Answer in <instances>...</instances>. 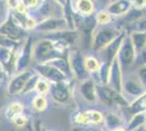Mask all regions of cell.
I'll return each instance as SVG.
<instances>
[{
	"label": "cell",
	"mask_w": 146,
	"mask_h": 131,
	"mask_svg": "<svg viewBox=\"0 0 146 131\" xmlns=\"http://www.w3.org/2000/svg\"><path fill=\"white\" fill-rule=\"evenodd\" d=\"M132 3V8H137V9H142V8H146V0H130Z\"/></svg>",
	"instance_id": "obj_39"
},
{
	"label": "cell",
	"mask_w": 146,
	"mask_h": 131,
	"mask_svg": "<svg viewBox=\"0 0 146 131\" xmlns=\"http://www.w3.org/2000/svg\"><path fill=\"white\" fill-rule=\"evenodd\" d=\"M143 131H146V129H145V127H144V130H143Z\"/></svg>",
	"instance_id": "obj_48"
},
{
	"label": "cell",
	"mask_w": 146,
	"mask_h": 131,
	"mask_svg": "<svg viewBox=\"0 0 146 131\" xmlns=\"http://www.w3.org/2000/svg\"><path fill=\"white\" fill-rule=\"evenodd\" d=\"M72 124L76 127L85 128L91 126L90 121V109H80L72 116Z\"/></svg>",
	"instance_id": "obj_22"
},
{
	"label": "cell",
	"mask_w": 146,
	"mask_h": 131,
	"mask_svg": "<svg viewBox=\"0 0 146 131\" xmlns=\"http://www.w3.org/2000/svg\"><path fill=\"white\" fill-rule=\"evenodd\" d=\"M79 93L82 98L88 104H96L98 102L97 98V82L91 76L87 80L80 82Z\"/></svg>",
	"instance_id": "obj_12"
},
{
	"label": "cell",
	"mask_w": 146,
	"mask_h": 131,
	"mask_svg": "<svg viewBox=\"0 0 146 131\" xmlns=\"http://www.w3.org/2000/svg\"><path fill=\"white\" fill-rule=\"evenodd\" d=\"M0 34L11 38L13 41H17V42H23L29 36L27 32L23 30L14 21L12 17V11L10 13V15L8 17V19L0 25Z\"/></svg>",
	"instance_id": "obj_7"
},
{
	"label": "cell",
	"mask_w": 146,
	"mask_h": 131,
	"mask_svg": "<svg viewBox=\"0 0 146 131\" xmlns=\"http://www.w3.org/2000/svg\"><path fill=\"white\" fill-rule=\"evenodd\" d=\"M83 131H106L105 129L100 128V126H88V127H85Z\"/></svg>",
	"instance_id": "obj_42"
},
{
	"label": "cell",
	"mask_w": 146,
	"mask_h": 131,
	"mask_svg": "<svg viewBox=\"0 0 146 131\" xmlns=\"http://www.w3.org/2000/svg\"><path fill=\"white\" fill-rule=\"evenodd\" d=\"M44 38H49V39H55V41H62L67 43L71 47H75L78 44L82 41L81 33L76 30H62V31H57L54 33H49L43 35Z\"/></svg>",
	"instance_id": "obj_11"
},
{
	"label": "cell",
	"mask_w": 146,
	"mask_h": 131,
	"mask_svg": "<svg viewBox=\"0 0 146 131\" xmlns=\"http://www.w3.org/2000/svg\"><path fill=\"white\" fill-rule=\"evenodd\" d=\"M116 94V91H113L108 85H102V84L97 83V98L103 105L108 107L116 106V104H115Z\"/></svg>",
	"instance_id": "obj_18"
},
{
	"label": "cell",
	"mask_w": 146,
	"mask_h": 131,
	"mask_svg": "<svg viewBox=\"0 0 146 131\" xmlns=\"http://www.w3.org/2000/svg\"><path fill=\"white\" fill-rule=\"evenodd\" d=\"M136 57L137 56H136L135 49H134L133 45H132L131 38L129 35H127L123 43H122L121 47H120L118 56H117L122 68V71H127L130 68H132V66L135 65Z\"/></svg>",
	"instance_id": "obj_6"
},
{
	"label": "cell",
	"mask_w": 146,
	"mask_h": 131,
	"mask_svg": "<svg viewBox=\"0 0 146 131\" xmlns=\"http://www.w3.org/2000/svg\"><path fill=\"white\" fill-rule=\"evenodd\" d=\"M50 97L59 104H68L72 98L71 82H54L50 86Z\"/></svg>",
	"instance_id": "obj_10"
},
{
	"label": "cell",
	"mask_w": 146,
	"mask_h": 131,
	"mask_svg": "<svg viewBox=\"0 0 146 131\" xmlns=\"http://www.w3.org/2000/svg\"><path fill=\"white\" fill-rule=\"evenodd\" d=\"M25 112V105L21 100H12L8 103L5 107V117L7 120L11 121L15 116L24 114Z\"/></svg>",
	"instance_id": "obj_20"
},
{
	"label": "cell",
	"mask_w": 146,
	"mask_h": 131,
	"mask_svg": "<svg viewBox=\"0 0 146 131\" xmlns=\"http://www.w3.org/2000/svg\"><path fill=\"white\" fill-rule=\"evenodd\" d=\"M22 5L30 11V10H37L40 5V0H20Z\"/></svg>",
	"instance_id": "obj_33"
},
{
	"label": "cell",
	"mask_w": 146,
	"mask_h": 131,
	"mask_svg": "<svg viewBox=\"0 0 146 131\" xmlns=\"http://www.w3.org/2000/svg\"><path fill=\"white\" fill-rule=\"evenodd\" d=\"M100 63L102 61L94 55H86L85 56V68L91 75L93 73L97 74L99 68H100Z\"/></svg>",
	"instance_id": "obj_26"
},
{
	"label": "cell",
	"mask_w": 146,
	"mask_h": 131,
	"mask_svg": "<svg viewBox=\"0 0 146 131\" xmlns=\"http://www.w3.org/2000/svg\"><path fill=\"white\" fill-rule=\"evenodd\" d=\"M110 66H111V63H110L102 61V63H100V68H99V71L97 72L98 84H102V85H108V82H109Z\"/></svg>",
	"instance_id": "obj_25"
},
{
	"label": "cell",
	"mask_w": 146,
	"mask_h": 131,
	"mask_svg": "<svg viewBox=\"0 0 146 131\" xmlns=\"http://www.w3.org/2000/svg\"><path fill=\"white\" fill-rule=\"evenodd\" d=\"M67 21L63 17H60V18L59 17H48V18L40 20L34 31L45 35V34L62 31V30H67Z\"/></svg>",
	"instance_id": "obj_9"
},
{
	"label": "cell",
	"mask_w": 146,
	"mask_h": 131,
	"mask_svg": "<svg viewBox=\"0 0 146 131\" xmlns=\"http://www.w3.org/2000/svg\"><path fill=\"white\" fill-rule=\"evenodd\" d=\"M122 32L117 26L106 25V26H97L92 36L91 48L94 53L99 54L104 48H106L115 38H117Z\"/></svg>",
	"instance_id": "obj_2"
},
{
	"label": "cell",
	"mask_w": 146,
	"mask_h": 131,
	"mask_svg": "<svg viewBox=\"0 0 146 131\" xmlns=\"http://www.w3.org/2000/svg\"><path fill=\"white\" fill-rule=\"evenodd\" d=\"M108 86L111 87L113 91L118 93H122V86H123V71L120 66L118 58H115L110 66L109 73V82Z\"/></svg>",
	"instance_id": "obj_14"
},
{
	"label": "cell",
	"mask_w": 146,
	"mask_h": 131,
	"mask_svg": "<svg viewBox=\"0 0 146 131\" xmlns=\"http://www.w3.org/2000/svg\"><path fill=\"white\" fill-rule=\"evenodd\" d=\"M146 122V112H140L132 115L131 119L128 121L127 124V129L128 131H135L140 128L145 127Z\"/></svg>",
	"instance_id": "obj_23"
},
{
	"label": "cell",
	"mask_w": 146,
	"mask_h": 131,
	"mask_svg": "<svg viewBox=\"0 0 146 131\" xmlns=\"http://www.w3.org/2000/svg\"><path fill=\"white\" fill-rule=\"evenodd\" d=\"M10 13H11V11L8 9V7L6 5V1L0 0V25L8 19Z\"/></svg>",
	"instance_id": "obj_31"
},
{
	"label": "cell",
	"mask_w": 146,
	"mask_h": 131,
	"mask_svg": "<svg viewBox=\"0 0 146 131\" xmlns=\"http://www.w3.org/2000/svg\"><path fill=\"white\" fill-rule=\"evenodd\" d=\"M50 86H51V82H49L48 80L39 76L34 92L36 94H39V95H45L46 96L50 92Z\"/></svg>",
	"instance_id": "obj_28"
},
{
	"label": "cell",
	"mask_w": 146,
	"mask_h": 131,
	"mask_svg": "<svg viewBox=\"0 0 146 131\" xmlns=\"http://www.w3.org/2000/svg\"><path fill=\"white\" fill-rule=\"evenodd\" d=\"M0 70H2V68H1V65H0Z\"/></svg>",
	"instance_id": "obj_47"
},
{
	"label": "cell",
	"mask_w": 146,
	"mask_h": 131,
	"mask_svg": "<svg viewBox=\"0 0 146 131\" xmlns=\"http://www.w3.org/2000/svg\"><path fill=\"white\" fill-rule=\"evenodd\" d=\"M135 63H136L139 67L145 66L146 65V44H145V46H144V48H143V50H142V53H141L140 55L137 56V58H136Z\"/></svg>",
	"instance_id": "obj_37"
},
{
	"label": "cell",
	"mask_w": 146,
	"mask_h": 131,
	"mask_svg": "<svg viewBox=\"0 0 146 131\" xmlns=\"http://www.w3.org/2000/svg\"><path fill=\"white\" fill-rule=\"evenodd\" d=\"M38 79H39V75L35 72V74L33 75L30 80L27 81V83H26V85H25L22 94H30V93H32V92H34V91H35V86H36Z\"/></svg>",
	"instance_id": "obj_30"
},
{
	"label": "cell",
	"mask_w": 146,
	"mask_h": 131,
	"mask_svg": "<svg viewBox=\"0 0 146 131\" xmlns=\"http://www.w3.org/2000/svg\"><path fill=\"white\" fill-rule=\"evenodd\" d=\"M32 119L30 118V116L29 115H26V114H21V115H18V116H15L14 118L11 120V122H12L14 127L19 129V128H23L25 126L27 125L29 122H30Z\"/></svg>",
	"instance_id": "obj_29"
},
{
	"label": "cell",
	"mask_w": 146,
	"mask_h": 131,
	"mask_svg": "<svg viewBox=\"0 0 146 131\" xmlns=\"http://www.w3.org/2000/svg\"><path fill=\"white\" fill-rule=\"evenodd\" d=\"M112 131H128V129H127L125 126H123V127H119V128H117V129H115V130Z\"/></svg>",
	"instance_id": "obj_43"
},
{
	"label": "cell",
	"mask_w": 146,
	"mask_h": 131,
	"mask_svg": "<svg viewBox=\"0 0 146 131\" xmlns=\"http://www.w3.org/2000/svg\"><path fill=\"white\" fill-rule=\"evenodd\" d=\"M56 3L59 6V8L61 9V11L64 14H67L70 11V8H69V0H54Z\"/></svg>",
	"instance_id": "obj_36"
},
{
	"label": "cell",
	"mask_w": 146,
	"mask_h": 131,
	"mask_svg": "<svg viewBox=\"0 0 146 131\" xmlns=\"http://www.w3.org/2000/svg\"><path fill=\"white\" fill-rule=\"evenodd\" d=\"M33 126H34V131H44L43 122L40 119H35L33 120Z\"/></svg>",
	"instance_id": "obj_40"
},
{
	"label": "cell",
	"mask_w": 146,
	"mask_h": 131,
	"mask_svg": "<svg viewBox=\"0 0 146 131\" xmlns=\"http://www.w3.org/2000/svg\"><path fill=\"white\" fill-rule=\"evenodd\" d=\"M129 36L131 38V42H132V45H133L134 49H135L136 56H139L146 44V32L131 31Z\"/></svg>",
	"instance_id": "obj_21"
},
{
	"label": "cell",
	"mask_w": 146,
	"mask_h": 131,
	"mask_svg": "<svg viewBox=\"0 0 146 131\" xmlns=\"http://www.w3.org/2000/svg\"><path fill=\"white\" fill-rule=\"evenodd\" d=\"M128 35V32L127 31H123L118 36L117 38H115L111 43L106 47V48H104L98 55L102 57L100 58V61H106V63H112V60L118 56V53H119V50H120V47H121L122 43H123V41H124V38L125 36Z\"/></svg>",
	"instance_id": "obj_13"
},
{
	"label": "cell",
	"mask_w": 146,
	"mask_h": 131,
	"mask_svg": "<svg viewBox=\"0 0 146 131\" xmlns=\"http://www.w3.org/2000/svg\"><path fill=\"white\" fill-rule=\"evenodd\" d=\"M95 2H99V3H106V2H108L109 0H94Z\"/></svg>",
	"instance_id": "obj_44"
},
{
	"label": "cell",
	"mask_w": 146,
	"mask_h": 131,
	"mask_svg": "<svg viewBox=\"0 0 146 131\" xmlns=\"http://www.w3.org/2000/svg\"><path fill=\"white\" fill-rule=\"evenodd\" d=\"M68 61L70 66L71 75L79 82H83L91 78L92 75L85 68V56L79 49V47H71L67 54Z\"/></svg>",
	"instance_id": "obj_3"
},
{
	"label": "cell",
	"mask_w": 146,
	"mask_h": 131,
	"mask_svg": "<svg viewBox=\"0 0 146 131\" xmlns=\"http://www.w3.org/2000/svg\"><path fill=\"white\" fill-rule=\"evenodd\" d=\"M70 48L71 46L62 41L40 38L34 43L33 61L35 63H46L58 57H67Z\"/></svg>",
	"instance_id": "obj_1"
},
{
	"label": "cell",
	"mask_w": 146,
	"mask_h": 131,
	"mask_svg": "<svg viewBox=\"0 0 146 131\" xmlns=\"http://www.w3.org/2000/svg\"><path fill=\"white\" fill-rule=\"evenodd\" d=\"M48 100L45 95L35 94L32 98V108L37 112H44L48 109Z\"/></svg>",
	"instance_id": "obj_24"
},
{
	"label": "cell",
	"mask_w": 146,
	"mask_h": 131,
	"mask_svg": "<svg viewBox=\"0 0 146 131\" xmlns=\"http://www.w3.org/2000/svg\"><path fill=\"white\" fill-rule=\"evenodd\" d=\"M105 9L110 13L112 18H121L132 9V3L130 0H113L109 2Z\"/></svg>",
	"instance_id": "obj_17"
},
{
	"label": "cell",
	"mask_w": 146,
	"mask_h": 131,
	"mask_svg": "<svg viewBox=\"0 0 146 131\" xmlns=\"http://www.w3.org/2000/svg\"><path fill=\"white\" fill-rule=\"evenodd\" d=\"M32 69L36 72L40 78H44L49 82H71V76L61 70L48 63H35L32 66Z\"/></svg>",
	"instance_id": "obj_4"
},
{
	"label": "cell",
	"mask_w": 146,
	"mask_h": 131,
	"mask_svg": "<svg viewBox=\"0 0 146 131\" xmlns=\"http://www.w3.org/2000/svg\"><path fill=\"white\" fill-rule=\"evenodd\" d=\"M69 7L72 13H78L82 17L93 15L96 6L94 0H69Z\"/></svg>",
	"instance_id": "obj_15"
},
{
	"label": "cell",
	"mask_w": 146,
	"mask_h": 131,
	"mask_svg": "<svg viewBox=\"0 0 146 131\" xmlns=\"http://www.w3.org/2000/svg\"><path fill=\"white\" fill-rule=\"evenodd\" d=\"M45 1H48V0H40V2H45Z\"/></svg>",
	"instance_id": "obj_46"
},
{
	"label": "cell",
	"mask_w": 146,
	"mask_h": 131,
	"mask_svg": "<svg viewBox=\"0 0 146 131\" xmlns=\"http://www.w3.org/2000/svg\"><path fill=\"white\" fill-rule=\"evenodd\" d=\"M35 74V71L33 69H27L22 72H18L12 75L9 81L7 82V93L8 96H17L22 94L27 81L33 75Z\"/></svg>",
	"instance_id": "obj_5"
},
{
	"label": "cell",
	"mask_w": 146,
	"mask_h": 131,
	"mask_svg": "<svg viewBox=\"0 0 146 131\" xmlns=\"http://www.w3.org/2000/svg\"><path fill=\"white\" fill-rule=\"evenodd\" d=\"M133 31L146 32V17L140 19L136 23L133 24Z\"/></svg>",
	"instance_id": "obj_35"
},
{
	"label": "cell",
	"mask_w": 146,
	"mask_h": 131,
	"mask_svg": "<svg viewBox=\"0 0 146 131\" xmlns=\"http://www.w3.org/2000/svg\"><path fill=\"white\" fill-rule=\"evenodd\" d=\"M145 129H146V122H145Z\"/></svg>",
	"instance_id": "obj_49"
},
{
	"label": "cell",
	"mask_w": 146,
	"mask_h": 131,
	"mask_svg": "<svg viewBox=\"0 0 146 131\" xmlns=\"http://www.w3.org/2000/svg\"><path fill=\"white\" fill-rule=\"evenodd\" d=\"M137 79L146 90V65L139 67V69H137Z\"/></svg>",
	"instance_id": "obj_34"
},
{
	"label": "cell",
	"mask_w": 146,
	"mask_h": 131,
	"mask_svg": "<svg viewBox=\"0 0 146 131\" xmlns=\"http://www.w3.org/2000/svg\"><path fill=\"white\" fill-rule=\"evenodd\" d=\"M95 19L97 22L98 26H106V25H110L112 22V17L110 15V13L106 10V9H102L98 10L95 13Z\"/></svg>",
	"instance_id": "obj_27"
},
{
	"label": "cell",
	"mask_w": 146,
	"mask_h": 131,
	"mask_svg": "<svg viewBox=\"0 0 146 131\" xmlns=\"http://www.w3.org/2000/svg\"><path fill=\"white\" fill-rule=\"evenodd\" d=\"M144 93H146V90L141 84L139 79L135 78H129L127 80H123V86H122V94L129 97H132L133 100L142 96Z\"/></svg>",
	"instance_id": "obj_16"
},
{
	"label": "cell",
	"mask_w": 146,
	"mask_h": 131,
	"mask_svg": "<svg viewBox=\"0 0 146 131\" xmlns=\"http://www.w3.org/2000/svg\"><path fill=\"white\" fill-rule=\"evenodd\" d=\"M33 47H34L33 36L29 35L19 50V58L15 73L30 69L31 63L33 61Z\"/></svg>",
	"instance_id": "obj_8"
},
{
	"label": "cell",
	"mask_w": 146,
	"mask_h": 131,
	"mask_svg": "<svg viewBox=\"0 0 146 131\" xmlns=\"http://www.w3.org/2000/svg\"><path fill=\"white\" fill-rule=\"evenodd\" d=\"M144 130V127L143 128H140V129H137V130H135V131H143Z\"/></svg>",
	"instance_id": "obj_45"
},
{
	"label": "cell",
	"mask_w": 146,
	"mask_h": 131,
	"mask_svg": "<svg viewBox=\"0 0 146 131\" xmlns=\"http://www.w3.org/2000/svg\"><path fill=\"white\" fill-rule=\"evenodd\" d=\"M8 93H7V82L6 80L0 82V112L3 108L5 104H6V100Z\"/></svg>",
	"instance_id": "obj_32"
},
{
	"label": "cell",
	"mask_w": 146,
	"mask_h": 131,
	"mask_svg": "<svg viewBox=\"0 0 146 131\" xmlns=\"http://www.w3.org/2000/svg\"><path fill=\"white\" fill-rule=\"evenodd\" d=\"M20 3V0H6V5L10 11H14Z\"/></svg>",
	"instance_id": "obj_38"
},
{
	"label": "cell",
	"mask_w": 146,
	"mask_h": 131,
	"mask_svg": "<svg viewBox=\"0 0 146 131\" xmlns=\"http://www.w3.org/2000/svg\"><path fill=\"white\" fill-rule=\"evenodd\" d=\"M103 125L108 131H112L119 127L125 126V122H124V119L121 115H119L116 112H112V110H108L104 114Z\"/></svg>",
	"instance_id": "obj_19"
},
{
	"label": "cell",
	"mask_w": 146,
	"mask_h": 131,
	"mask_svg": "<svg viewBox=\"0 0 146 131\" xmlns=\"http://www.w3.org/2000/svg\"><path fill=\"white\" fill-rule=\"evenodd\" d=\"M17 131H34V126H33V119L31 120L27 125L23 128H19Z\"/></svg>",
	"instance_id": "obj_41"
}]
</instances>
